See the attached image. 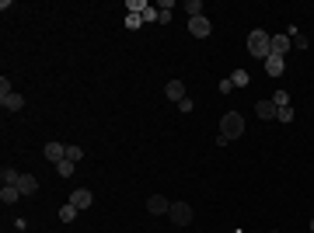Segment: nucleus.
Here are the masks:
<instances>
[{
  "label": "nucleus",
  "mask_w": 314,
  "mask_h": 233,
  "mask_svg": "<svg viewBox=\"0 0 314 233\" xmlns=\"http://www.w3.org/2000/svg\"><path fill=\"white\" fill-rule=\"evenodd\" d=\"M248 52H251L255 60H265V56L272 52V35L262 32V28H255V32L248 35Z\"/></svg>",
  "instance_id": "obj_1"
},
{
  "label": "nucleus",
  "mask_w": 314,
  "mask_h": 233,
  "mask_svg": "<svg viewBox=\"0 0 314 233\" xmlns=\"http://www.w3.org/2000/svg\"><path fill=\"white\" fill-rule=\"evenodd\" d=\"M262 63H265L269 77H283V70H286V56H272V52H269V56H265Z\"/></svg>",
  "instance_id": "obj_5"
},
{
  "label": "nucleus",
  "mask_w": 314,
  "mask_h": 233,
  "mask_svg": "<svg viewBox=\"0 0 314 233\" xmlns=\"http://www.w3.org/2000/svg\"><path fill=\"white\" fill-rule=\"evenodd\" d=\"M255 112H258V118H269V122H276V115H279V108L272 104V98L269 101H255Z\"/></svg>",
  "instance_id": "obj_9"
},
{
  "label": "nucleus",
  "mask_w": 314,
  "mask_h": 233,
  "mask_svg": "<svg viewBox=\"0 0 314 233\" xmlns=\"http://www.w3.org/2000/svg\"><path fill=\"white\" fill-rule=\"evenodd\" d=\"M77 206H70V202H67V206H63V209H60V220H63V223H74V220H77Z\"/></svg>",
  "instance_id": "obj_15"
},
{
  "label": "nucleus",
  "mask_w": 314,
  "mask_h": 233,
  "mask_svg": "<svg viewBox=\"0 0 314 233\" xmlns=\"http://www.w3.org/2000/svg\"><path fill=\"white\" fill-rule=\"evenodd\" d=\"M0 104H4L7 112H21V108H25V98L11 90V94H0Z\"/></svg>",
  "instance_id": "obj_10"
},
{
  "label": "nucleus",
  "mask_w": 314,
  "mask_h": 233,
  "mask_svg": "<svg viewBox=\"0 0 314 233\" xmlns=\"http://www.w3.org/2000/svg\"><path fill=\"white\" fill-rule=\"evenodd\" d=\"M157 21H161V24H168V21H171V10H168V7H161V14H157Z\"/></svg>",
  "instance_id": "obj_26"
},
{
  "label": "nucleus",
  "mask_w": 314,
  "mask_h": 233,
  "mask_svg": "<svg viewBox=\"0 0 314 233\" xmlns=\"http://www.w3.org/2000/svg\"><path fill=\"white\" fill-rule=\"evenodd\" d=\"M311 233H314V220H311Z\"/></svg>",
  "instance_id": "obj_28"
},
{
  "label": "nucleus",
  "mask_w": 314,
  "mask_h": 233,
  "mask_svg": "<svg viewBox=\"0 0 314 233\" xmlns=\"http://www.w3.org/2000/svg\"><path fill=\"white\" fill-rule=\"evenodd\" d=\"M18 192H21V195H35V192H39V178H35V174H21Z\"/></svg>",
  "instance_id": "obj_11"
},
{
  "label": "nucleus",
  "mask_w": 314,
  "mask_h": 233,
  "mask_svg": "<svg viewBox=\"0 0 314 233\" xmlns=\"http://www.w3.org/2000/svg\"><path fill=\"white\" fill-rule=\"evenodd\" d=\"M168 216H171V223H175V226H189V223H192V206L175 202V206L168 209Z\"/></svg>",
  "instance_id": "obj_3"
},
{
  "label": "nucleus",
  "mask_w": 314,
  "mask_h": 233,
  "mask_svg": "<svg viewBox=\"0 0 314 233\" xmlns=\"http://www.w3.org/2000/svg\"><path fill=\"white\" fill-rule=\"evenodd\" d=\"M42 154H46V160L60 164V160H67V146H63V143H46V146H42Z\"/></svg>",
  "instance_id": "obj_6"
},
{
  "label": "nucleus",
  "mask_w": 314,
  "mask_h": 233,
  "mask_svg": "<svg viewBox=\"0 0 314 233\" xmlns=\"http://www.w3.org/2000/svg\"><path fill=\"white\" fill-rule=\"evenodd\" d=\"M140 24H143V14H126V28L129 32H136Z\"/></svg>",
  "instance_id": "obj_21"
},
{
  "label": "nucleus",
  "mask_w": 314,
  "mask_h": 233,
  "mask_svg": "<svg viewBox=\"0 0 314 233\" xmlns=\"http://www.w3.org/2000/svg\"><path fill=\"white\" fill-rule=\"evenodd\" d=\"M0 178H4V184H18V181H21V174H18L14 167H4V170H0Z\"/></svg>",
  "instance_id": "obj_16"
},
{
  "label": "nucleus",
  "mask_w": 314,
  "mask_h": 233,
  "mask_svg": "<svg viewBox=\"0 0 314 233\" xmlns=\"http://www.w3.org/2000/svg\"><path fill=\"white\" fill-rule=\"evenodd\" d=\"M67 160L80 164V160H84V150H80V146H67Z\"/></svg>",
  "instance_id": "obj_23"
},
{
  "label": "nucleus",
  "mask_w": 314,
  "mask_h": 233,
  "mask_svg": "<svg viewBox=\"0 0 314 233\" xmlns=\"http://www.w3.org/2000/svg\"><path fill=\"white\" fill-rule=\"evenodd\" d=\"M168 209H171V202H168L164 195H150V198H147V212H154V216H164Z\"/></svg>",
  "instance_id": "obj_8"
},
{
  "label": "nucleus",
  "mask_w": 314,
  "mask_h": 233,
  "mask_svg": "<svg viewBox=\"0 0 314 233\" xmlns=\"http://www.w3.org/2000/svg\"><path fill=\"white\" fill-rule=\"evenodd\" d=\"M192 108H196V104H192V98H182V101H178V112H182V115H189Z\"/></svg>",
  "instance_id": "obj_24"
},
{
  "label": "nucleus",
  "mask_w": 314,
  "mask_h": 233,
  "mask_svg": "<svg viewBox=\"0 0 314 233\" xmlns=\"http://www.w3.org/2000/svg\"><path fill=\"white\" fill-rule=\"evenodd\" d=\"M272 233H279V230H272Z\"/></svg>",
  "instance_id": "obj_29"
},
{
  "label": "nucleus",
  "mask_w": 314,
  "mask_h": 233,
  "mask_svg": "<svg viewBox=\"0 0 314 233\" xmlns=\"http://www.w3.org/2000/svg\"><path fill=\"white\" fill-rule=\"evenodd\" d=\"M290 46H293V38H286V35H272V56H286Z\"/></svg>",
  "instance_id": "obj_12"
},
{
  "label": "nucleus",
  "mask_w": 314,
  "mask_h": 233,
  "mask_svg": "<svg viewBox=\"0 0 314 233\" xmlns=\"http://www.w3.org/2000/svg\"><path fill=\"white\" fill-rule=\"evenodd\" d=\"M164 94H168L171 101H182V98H185V84H182V80H168Z\"/></svg>",
  "instance_id": "obj_13"
},
{
  "label": "nucleus",
  "mask_w": 314,
  "mask_h": 233,
  "mask_svg": "<svg viewBox=\"0 0 314 233\" xmlns=\"http://www.w3.org/2000/svg\"><path fill=\"white\" fill-rule=\"evenodd\" d=\"M157 14H161V10H154V7H147V10H143V21H157Z\"/></svg>",
  "instance_id": "obj_27"
},
{
  "label": "nucleus",
  "mask_w": 314,
  "mask_h": 233,
  "mask_svg": "<svg viewBox=\"0 0 314 233\" xmlns=\"http://www.w3.org/2000/svg\"><path fill=\"white\" fill-rule=\"evenodd\" d=\"M276 122H293V108H279V115H276Z\"/></svg>",
  "instance_id": "obj_25"
},
{
  "label": "nucleus",
  "mask_w": 314,
  "mask_h": 233,
  "mask_svg": "<svg viewBox=\"0 0 314 233\" xmlns=\"http://www.w3.org/2000/svg\"><path fill=\"white\" fill-rule=\"evenodd\" d=\"M189 32H192L196 38H206V35L213 32V24H210V21H206V18L199 14V18H189Z\"/></svg>",
  "instance_id": "obj_4"
},
{
  "label": "nucleus",
  "mask_w": 314,
  "mask_h": 233,
  "mask_svg": "<svg viewBox=\"0 0 314 233\" xmlns=\"http://www.w3.org/2000/svg\"><path fill=\"white\" fill-rule=\"evenodd\" d=\"M74 167H77L74 160H60V164H56V170H60V178H70V174H74Z\"/></svg>",
  "instance_id": "obj_19"
},
{
  "label": "nucleus",
  "mask_w": 314,
  "mask_h": 233,
  "mask_svg": "<svg viewBox=\"0 0 314 233\" xmlns=\"http://www.w3.org/2000/svg\"><path fill=\"white\" fill-rule=\"evenodd\" d=\"M0 198L11 206V202H18L21 198V192H18V184H4V192H0Z\"/></svg>",
  "instance_id": "obj_14"
},
{
  "label": "nucleus",
  "mask_w": 314,
  "mask_h": 233,
  "mask_svg": "<svg viewBox=\"0 0 314 233\" xmlns=\"http://www.w3.org/2000/svg\"><path fill=\"white\" fill-rule=\"evenodd\" d=\"M91 202H94L91 188H77V192L70 195V206H77V209H91Z\"/></svg>",
  "instance_id": "obj_7"
},
{
  "label": "nucleus",
  "mask_w": 314,
  "mask_h": 233,
  "mask_svg": "<svg viewBox=\"0 0 314 233\" xmlns=\"http://www.w3.org/2000/svg\"><path fill=\"white\" fill-rule=\"evenodd\" d=\"M126 7H129V14H143L147 10V0H126Z\"/></svg>",
  "instance_id": "obj_20"
},
{
  "label": "nucleus",
  "mask_w": 314,
  "mask_h": 233,
  "mask_svg": "<svg viewBox=\"0 0 314 233\" xmlns=\"http://www.w3.org/2000/svg\"><path fill=\"white\" fill-rule=\"evenodd\" d=\"M185 10H189V18H199V14H203V4H199V0H189Z\"/></svg>",
  "instance_id": "obj_22"
},
{
  "label": "nucleus",
  "mask_w": 314,
  "mask_h": 233,
  "mask_svg": "<svg viewBox=\"0 0 314 233\" xmlns=\"http://www.w3.org/2000/svg\"><path fill=\"white\" fill-rule=\"evenodd\" d=\"M248 70H234V74H231V84H234V87H248Z\"/></svg>",
  "instance_id": "obj_17"
},
{
  "label": "nucleus",
  "mask_w": 314,
  "mask_h": 233,
  "mask_svg": "<svg viewBox=\"0 0 314 233\" xmlns=\"http://www.w3.org/2000/svg\"><path fill=\"white\" fill-rule=\"evenodd\" d=\"M241 132H244V118H241L237 112H227V115L220 118V136L231 143V140H237Z\"/></svg>",
  "instance_id": "obj_2"
},
{
  "label": "nucleus",
  "mask_w": 314,
  "mask_h": 233,
  "mask_svg": "<svg viewBox=\"0 0 314 233\" xmlns=\"http://www.w3.org/2000/svg\"><path fill=\"white\" fill-rule=\"evenodd\" d=\"M272 104H276V108H290V94H286V90H276V94H272Z\"/></svg>",
  "instance_id": "obj_18"
}]
</instances>
